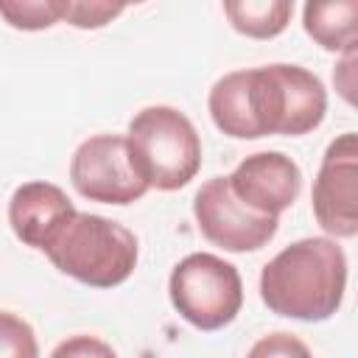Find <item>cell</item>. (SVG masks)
Segmentation results:
<instances>
[{"instance_id":"1","label":"cell","mask_w":358,"mask_h":358,"mask_svg":"<svg viewBox=\"0 0 358 358\" xmlns=\"http://www.w3.org/2000/svg\"><path fill=\"white\" fill-rule=\"evenodd\" d=\"M347 291V255L336 238H299L260 271L263 305L285 319L324 322Z\"/></svg>"},{"instance_id":"2","label":"cell","mask_w":358,"mask_h":358,"mask_svg":"<svg viewBox=\"0 0 358 358\" xmlns=\"http://www.w3.org/2000/svg\"><path fill=\"white\" fill-rule=\"evenodd\" d=\"M42 252L62 274L92 288H115L126 282L140 255L129 227L84 210H76Z\"/></svg>"},{"instance_id":"3","label":"cell","mask_w":358,"mask_h":358,"mask_svg":"<svg viewBox=\"0 0 358 358\" xmlns=\"http://www.w3.org/2000/svg\"><path fill=\"white\" fill-rule=\"evenodd\" d=\"M129 157L140 179L154 190H179L201 168L196 126L176 106H145L129 120Z\"/></svg>"},{"instance_id":"4","label":"cell","mask_w":358,"mask_h":358,"mask_svg":"<svg viewBox=\"0 0 358 358\" xmlns=\"http://www.w3.org/2000/svg\"><path fill=\"white\" fill-rule=\"evenodd\" d=\"M249 112L257 137H302L322 126L327 90L322 78L299 64H263L246 70Z\"/></svg>"},{"instance_id":"5","label":"cell","mask_w":358,"mask_h":358,"mask_svg":"<svg viewBox=\"0 0 358 358\" xmlns=\"http://www.w3.org/2000/svg\"><path fill=\"white\" fill-rule=\"evenodd\" d=\"M168 296L185 322L213 333L232 324L241 313L243 280L238 268L224 257L213 252H193L173 266Z\"/></svg>"},{"instance_id":"6","label":"cell","mask_w":358,"mask_h":358,"mask_svg":"<svg viewBox=\"0 0 358 358\" xmlns=\"http://www.w3.org/2000/svg\"><path fill=\"white\" fill-rule=\"evenodd\" d=\"M193 215L201 235L224 252H257L277 235L280 227V218L263 215L243 204L235 196L229 176H213L196 190Z\"/></svg>"},{"instance_id":"7","label":"cell","mask_w":358,"mask_h":358,"mask_svg":"<svg viewBox=\"0 0 358 358\" xmlns=\"http://www.w3.org/2000/svg\"><path fill=\"white\" fill-rule=\"evenodd\" d=\"M70 182L84 199L101 204H117V207H126L151 190L134 171L129 157V143L123 134L87 137L73 151Z\"/></svg>"},{"instance_id":"8","label":"cell","mask_w":358,"mask_h":358,"mask_svg":"<svg viewBox=\"0 0 358 358\" xmlns=\"http://www.w3.org/2000/svg\"><path fill=\"white\" fill-rule=\"evenodd\" d=\"M310 207L327 235H358V131H344L324 148L310 190Z\"/></svg>"},{"instance_id":"9","label":"cell","mask_w":358,"mask_h":358,"mask_svg":"<svg viewBox=\"0 0 358 358\" xmlns=\"http://www.w3.org/2000/svg\"><path fill=\"white\" fill-rule=\"evenodd\" d=\"M229 185L243 204L280 218L302 190V171L282 151H257L238 162L229 173Z\"/></svg>"},{"instance_id":"10","label":"cell","mask_w":358,"mask_h":358,"mask_svg":"<svg viewBox=\"0 0 358 358\" xmlns=\"http://www.w3.org/2000/svg\"><path fill=\"white\" fill-rule=\"evenodd\" d=\"M73 213L70 196L50 182H22L8 199V224L14 235L39 252Z\"/></svg>"},{"instance_id":"11","label":"cell","mask_w":358,"mask_h":358,"mask_svg":"<svg viewBox=\"0 0 358 358\" xmlns=\"http://www.w3.org/2000/svg\"><path fill=\"white\" fill-rule=\"evenodd\" d=\"M305 34L330 53L358 45V0H310L302 6Z\"/></svg>"},{"instance_id":"12","label":"cell","mask_w":358,"mask_h":358,"mask_svg":"<svg viewBox=\"0 0 358 358\" xmlns=\"http://www.w3.org/2000/svg\"><path fill=\"white\" fill-rule=\"evenodd\" d=\"M224 14L229 25L243 36L274 39L288 28L294 17V3L291 0H227Z\"/></svg>"},{"instance_id":"13","label":"cell","mask_w":358,"mask_h":358,"mask_svg":"<svg viewBox=\"0 0 358 358\" xmlns=\"http://www.w3.org/2000/svg\"><path fill=\"white\" fill-rule=\"evenodd\" d=\"M0 14L11 28L42 31L64 20L67 0H3Z\"/></svg>"},{"instance_id":"14","label":"cell","mask_w":358,"mask_h":358,"mask_svg":"<svg viewBox=\"0 0 358 358\" xmlns=\"http://www.w3.org/2000/svg\"><path fill=\"white\" fill-rule=\"evenodd\" d=\"M0 341H3L0 358H39L34 327L11 310L0 313Z\"/></svg>"},{"instance_id":"15","label":"cell","mask_w":358,"mask_h":358,"mask_svg":"<svg viewBox=\"0 0 358 358\" xmlns=\"http://www.w3.org/2000/svg\"><path fill=\"white\" fill-rule=\"evenodd\" d=\"M126 11V6L120 3H95V0H67V14H64V22L76 25V28H103L109 25L115 17H120Z\"/></svg>"},{"instance_id":"16","label":"cell","mask_w":358,"mask_h":358,"mask_svg":"<svg viewBox=\"0 0 358 358\" xmlns=\"http://www.w3.org/2000/svg\"><path fill=\"white\" fill-rule=\"evenodd\" d=\"M246 358H313V355L302 338H296L294 333L277 330V333L257 338L252 350L246 352Z\"/></svg>"},{"instance_id":"17","label":"cell","mask_w":358,"mask_h":358,"mask_svg":"<svg viewBox=\"0 0 358 358\" xmlns=\"http://www.w3.org/2000/svg\"><path fill=\"white\" fill-rule=\"evenodd\" d=\"M333 90L344 103L358 109V45L347 48L333 64Z\"/></svg>"},{"instance_id":"18","label":"cell","mask_w":358,"mask_h":358,"mask_svg":"<svg viewBox=\"0 0 358 358\" xmlns=\"http://www.w3.org/2000/svg\"><path fill=\"white\" fill-rule=\"evenodd\" d=\"M50 358H117V352L98 336H70L59 341L50 352Z\"/></svg>"}]
</instances>
